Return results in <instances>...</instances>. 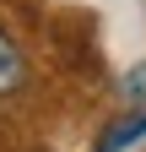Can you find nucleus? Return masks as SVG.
Here are the masks:
<instances>
[{"mask_svg": "<svg viewBox=\"0 0 146 152\" xmlns=\"http://www.w3.org/2000/svg\"><path fill=\"white\" fill-rule=\"evenodd\" d=\"M27 87V54L16 49V38L0 27V98L6 92H22Z\"/></svg>", "mask_w": 146, "mask_h": 152, "instance_id": "f257e3e1", "label": "nucleus"}, {"mask_svg": "<svg viewBox=\"0 0 146 152\" xmlns=\"http://www.w3.org/2000/svg\"><path fill=\"white\" fill-rule=\"evenodd\" d=\"M146 136V114H124L119 125H108L103 136H98V152H124L130 141H141Z\"/></svg>", "mask_w": 146, "mask_h": 152, "instance_id": "f03ea898", "label": "nucleus"}, {"mask_svg": "<svg viewBox=\"0 0 146 152\" xmlns=\"http://www.w3.org/2000/svg\"><path fill=\"white\" fill-rule=\"evenodd\" d=\"M124 92H130V98H141V103H146V65L124 76Z\"/></svg>", "mask_w": 146, "mask_h": 152, "instance_id": "7ed1b4c3", "label": "nucleus"}]
</instances>
